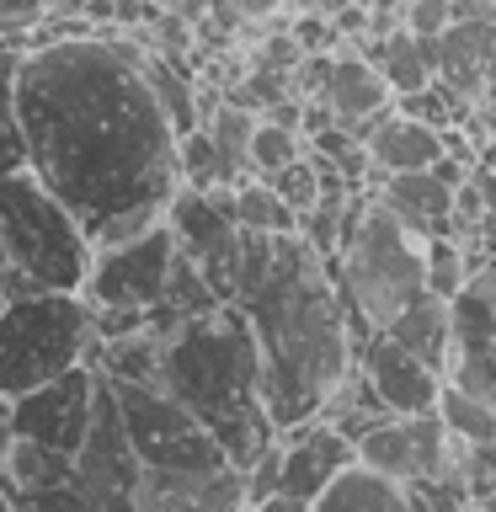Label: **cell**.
Here are the masks:
<instances>
[{
    "label": "cell",
    "instance_id": "obj_40",
    "mask_svg": "<svg viewBox=\"0 0 496 512\" xmlns=\"http://www.w3.org/2000/svg\"><path fill=\"white\" fill-rule=\"evenodd\" d=\"M368 11L374 16H390V22H400V6H406V0H363Z\"/></svg>",
    "mask_w": 496,
    "mask_h": 512
},
{
    "label": "cell",
    "instance_id": "obj_12",
    "mask_svg": "<svg viewBox=\"0 0 496 512\" xmlns=\"http://www.w3.org/2000/svg\"><path fill=\"white\" fill-rule=\"evenodd\" d=\"M448 320H454L448 379L496 406V256L486 267H475L470 283L448 299Z\"/></svg>",
    "mask_w": 496,
    "mask_h": 512
},
{
    "label": "cell",
    "instance_id": "obj_16",
    "mask_svg": "<svg viewBox=\"0 0 496 512\" xmlns=\"http://www.w3.org/2000/svg\"><path fill=\"white\" fill-rule=\"evenodd\" d=\"M358 368L368 374V384L379 390V400L390 406L395 416H422V411H438V395H443V374L427 368L416 352H406L395 336L374 331L368 342L358 347Z\"/></svg>",
    "mask_w": 496,
    "mask_h": 512
},
{
    "label": "cell",
    "instance_id": "obj_25",
    "mask_svg": "<svg viewBox=\"0 0 496 512\" xmlns=\"http://www.w3.org/2000/svg\"><path fill=\"white\" fill-rule=\"evenodd\" d=\"M230 214L240 230H262V235H294L299 214L278 198V187L267 176H246V182L230 187Z\"/></svg>",
    "mask_w": 496,
    "mask_h": 512
},
{
    "label": "cell",
    "instance_id": "obj_20",
    "mask_svg": "<svg viewBox=\"0 0 496 512\" xmlns=\"http://www.w3.org/2000/svg\"><path fill=\"white\" fill-rule=\"evenodd\" d=\"M315 512H411V496H406V480L352 459L347 470L315 496Z\"/></svg>",
    "mask_w": 496,
    "mask_h": 512
},
{
    "label": "cell",
    "instance_id": "obj_10",
    "mask_svg": "<svg viewBox=\"0 0 496 512\" xmlns=\"http://www.w3.org/2000/svg\"><path fill=\"white\" fill-rule=\"evenodd\" d=\"M139 475H144V464H139V454H134V443H128L118 395H112V384L102 379V390H96V411H91V427H86V443L75 448L70 480H75L86 496H96L107 512H134Z\"/></svg>",
    "mask_w": 496,
    "mask_h": 512
},
{
    "label": "cell",
    "instance_id": "obj_15",
    "mask_svg": "<svg viewBox=\"0 0 496 512\" xmlns=\"http://www.w3.org/2000/svg\"><path fill=\"white\" fill-rule=\"evenodd\" d=\"M278 438H283L278 491L299 496V502H315V496L358 459V443H352L336 422H326V416H315V422H304L294 432H278Z\"/></svg>",
    "mask_w": 496,
    "mask_h": 512
},
{
    "label": "cell",
    "instance_id": "obj_19",
    "mask_svg": "<svg viewBox=\"0 0 496 512\" xmlns=\"http://www.w3.org/2000/svg\"><path fill=\"white\" fill-rule=\"evenodd\" d=\"M326 102L336 112V123L352 128V123H363V118H374V112L390 107L395 91H390V80H384V70L368 54H336Z\"/></svg>",
    "mask_w": 496,
    "mask_h": 512
},
{
    "label": "cell",
    "instance_id": "obj_9",
    "mask_svg": "<svg viewBox=\"0 0 496 512\" xmlns=\"http://www.w3.org/2000/svg\"><path fill=\"white\" fill-rule=\"evenodd\" d=\"M166 224L176 235L198 272L214 283V294L224 304H235V262H240V224L230 214V187H176V198L166 203Z\"/></svg>",
    "mask_w": 496,
    "mask_h": 512
},
{
    "label": "cell",
    "instance_id": "obj_35",
    "mask_svg": "<svg viewBox=\"0 0 496 512\" xmlns=\"http://www.w3.org/2000/svg\"><path fill=\"white\" fill-rule=\"evenodd\" d=\"M54 6H59V0H0V38H16V32H38Z\"/></svg>",
    "mask_w": 496,
    "mask_h": 512
},
{
    "label": "cell",
    "instance_id": "obj_26",
    "mask_svg": "<svg viewBox=\"0 0 496 512\" xmlns=\"http://www.w3.org/2000/svg\"><path fill=\"white\" fill-rule=\"evenodd\" d=\"M256 123H262V112H251V107H235V102H214V112L203 118V128L214 134L219 144V155H224V166H230L235 182H246L251 176V134H256Z\"/></svg>",
    "mask_w": 496,
    "mask_h": 512
},
{
    "label": "cell",
    "instance_id": "obj_32",
    "mask_svg": "<svg viewBox=\"0 0 496 512\" xmlns=\"http://www.w3.org/2000/svg\"><path fill=\"white\" fill-rule=\"evenodd\" d=\"M272 187H278V198L294 208V214H304V208H315L320 203V171H315V155L304 150L294 166H283L278 176H267Z\"/></svg>",
    "mask_w": 496,
    "mask_h": 512
},
{
    "label": "cell",
    "instance_id": "obj_29",
    "mask_svg": "<svg viewBox=\"0 0 496 512\" xmlns=\"http://www.w3.org/2000/svg\"><path fill=\"white\" fill-rule=\"evenodd\" d=\"M470 272H475V262L459 235H427V294L454 299L470 283Z\"/></svg>",
    "mask_w": 496,
    "mask_h": 512
},
{
    "label": "cell",
    "instance_id": "obj_24",
    "mask_svg": "<svg viewBox=\"0 0 496 512\" xmlns=\"http://www.w3.org/2000/svg\"><path fill=\"white\" fill-rule=\"evenodd\" d=\"M144 80H150L160 112L171 118L176 139L192 134V128H203V112H198V86H192V75L182 64H171L166 54H144Z\"/></svg>",
    "mask_w": 496,
    "mask_h": 512
},
{
    "label": "cell",
    "instance_id": "obj_39",
    "mask_svg": "<svg viewBox=\"0 0 496 512\" xmlns=\"http://www.w3.org/2000/svg\"><path fill=\"white\" fill-rule=\"evenodd\" d=\"M480 134H491V139H496V91L480 96Z\"/></svg>",
    "mask_w": 496,
    "mask_h": 512
},
{
    "label": "cell",
    "instance_id": "obj_43",
    "mask_svg": "<svg viewBox=\"0 0 496 512\" xmlns=\"http://www.w3.org/2000/svg\"><path fill=\"white\" fill-rule=\"evenodd\" d=\"M470 512H486V507H475V502H470Z\"/></svg>",
    "mask_w": 496,
    "mask_h": 512
},
{
    "label": "cell",
    "instance_id": "obj_8",
    "mask_svg": "<svg viewBox=\"0 0 496 512\" xmlns=\"http://www.w3.org/2000/svg\"><path fill=\"white\" fill-rule=\"evenodd\" d=\"M171 262H176V235H171V224L160 219L144 235L96 251L91 278L80 294H86L91 310H144L150 315L155 304L166 299Z\"/></svg>",
    "mask_w": 496,
    "mask_h": 512
},
{
    "label": "cell",
    "instance_id": "obj_36",
    "mask_svg": "<svg viewBox=\"0 0 496 512\" xmlns=\"http://www.w3.org/2000/svg\"><path fill=\"white\" fill-rule=\"evenodd\" d=\"M251 512H315V502H299V496H288V491H272V496H262V502H251Z\"/></svg>",
    "mask_w": 496,
    "mask_h": 512
},
{
    "label": "cell",
    "instance_id": "obj_37",
    "mask_svg": "<svg viewBox=\"0 0 496 512\" xmlns=\"http://www.w3.org/2000/svg\"><path fill=\"white\" fill-rule=\"evenodd\" d=\"M11 438H16V422H11V395H0V459H6Z\"/></svg>",
    "mask_w": 496,
    "mask_h": 512
},
{
    "label": "cell",
    "instance_id": "obj_13",
    "mask_svg": "<svg viewBox=\"0 0 496 512\" xmlns=\"http://www.w3.org/2000/svg\"><path fill=\"white\" fill-rule=\"evenodd\" d=\"M96 390H102V368L96 363H80L70 374L38 384V390L16 395L11 400V422L22 438H38L48 448H64L75 454L86 443V427H91V411H96Z\"/></svg>",
    "mask_w": 496,
    "mask_h": 512
},
{
    "label": "cell",
    "instance_id": "obj_34",
    "mask_svg": "<svg viewBox=\"0 0 496 512\" xmlns=\"http://www.w3.org/2000/svg\"><path fill=\"white\" fill-rule=\"evenodd\" d=\"M448 22H454V6H448V0H406V6H400V27H406L411 38H443Z\"/></svg>",
    "mask_w": 496,
    "mask_h": 512
},
{
    "label": "cell",
    "instance_id": "obj_28",
    "mask_svg": "<svg viewBox=\"0 0 496 512\" xmlns=\"http://www.w3.org/2000/svg\"><path fill=\"white\" fill-rule=\"evenodd\" d=\"M16 48L0 54V176L27 171V134H22V107H16Z\"/></svg>",
    "mask_w": 496,
    "mask_h": 512
},
{
    "label": "cell",
    "instance_id": "obj_1",
    "mask_svg": "<svg viewBox=\"0 0 496 512\" xmlns=\"http://www.w3.org/2000/svg\"><path fill=\"white\" fill-rule=\"evenodd\" d=\"M27 171L80 219L91 246H118L166 219L182 187L176 128L144 80V48L118 32L43 38L16 59Z\"/></svg>",
    "mask_w": 496,
    "mask_h": 512
},
{
    "label": "cell",
    "instance_id": "obj_21",
    "mask_svg": "<svg viewBox=\"0 0 496 512\" xmlns=\"http://www.w3.org/2000/svg\"><path fill=\"white\" fill-rule=\"evenodd\" d=\"M384 336H395L406 352H416L427 368H438V374L448 379V358H454V320H448V299H438V294L411 299L406 310L384 326Z\"/></svg>",
    "mask_w": 496,
    "mask_h": 512
},
{
    "label": "cell",
    "instance_id": "obj_2",
    "mask_svg": "<svg viewBox=\"0 0 496 512\" xmlns=\"http://www.w3.org/2000/svg\"><path fill=\"white\" fill-rule=\"evenodd\" d=\"M240 310L262 347V390L278 432L315 422L336 390L358 374V336H352L331 256H320L299 230L278 235L272 272L251 299H240Z\"/></svg>",
    "mask_w": 496,
    "mask_h": 512
},
{
    "label": "cell",
    "instance_id": "obj_5",
    "mask_svg": "<svg viewBox=\"0 0 496 512\" xmlns=\"http://www.w3.org/2000/svg\"><path fill=\"white\" fill-rule=\"evenodd\" d=\"M336 288L347 299V320L358 347L374 331H384L390 320L406 310L411 299L427 294V235H416L400 224V214L379 192H368L358 230L342 240L336 251Z\"/></svg>",
    "mask_w": 496,
    "mask_h": 512
},
{
    "label": "cell",
    "instance_id": "obj_22",
    "mask_svg": "<svg viewBox=\"0 0 496 512\" xmlns=\"http://www.w3.org/2000/svg\"><path fill=\"white\" fill-rule=\"evenodd\" d=\"M358 43H368V48H358V54H368L379 64L395 96L422 91V86L438 80V48H432V38H411L406 27H395V32H384V38H358Z\"/></svg>",
    "mask_w": 496,
    "mask_h": 512
},
{
    "label": "cell",
    "instance_id": "obj_23",
    "mask_svg": "<svg viewBox=\"0 0 496 512\" xmlns=\"http://www.w3.org/2000/svg\"><path fill=\"white\" fill-rule=\"evenodd\" d=\"M70 470H75V454H64V448H48V443L22 438V432H16L11 448H6V459H0V486L22 502V496H32V491L64 486Z\"/></svg>",
    "mask_w": 496,
    "mask_h": 512
},
{
    "label": "cell",
    "instance_id": "obj_33",
    "mask_svg": "<svg viewBox=\"0 0 496 512\" xmlns=\"http://www.w3.org/2000/svg\"><path fill=\"white\" fill-rule=\"evenodd\" d=\"M22 512H107L96 496H86L75 486V480H64V486H48V491H32V496H22L16 502Z\"/></svg>",
    "mask_w": 496,
    "mask_h": 512
},
{
    "label": "cell",
    "instance_id": "obj_6",
    "mask_svg": "<svg viewBox=\"0 0 496 512\" xmlns=\"http://www.w3.org/2000/svg\"><path fill=\"white\" fill-rule=\"evenodd\" d=\"M102 336L86 294H16L0 310V395H27L38 384L91 363Z\"/></svg>",
    "mask_w": 496,
    "mask_h": 512
},
{
    "label": "cell",
    "instance_id": "obj_38",
    "mask_svg": "<svg viewBox=\"0 0 496 512\" xmlns=\"http://www.w3.org/2000/svg\"><path fill=\"white\" fill-rule=\"evenodd\" d=\"M230 6H235L240 16H272V11L283 6V0H230Z\"/></svg>",
    "mask_w": 496,
    "mask_h": 512
},
{
    "label": "cell",
    "instance_id": "obj_11",
    "mask_svg": "<svg viewBox=\"0 0 496 512\" xmlns=\"http://www.w3.org/2000/svg\"><path fill=\"white\" fill-rule=\"evenodd\" d=\"M358 459L395 480H422V475H448L464 464V443L448 432L438 411L422 416H384L358 438Z\"/></svg>",
    "mask_w": 496,
    "mask_h": 512
},
{
    "label": "cell",
    "instance_id": "obj_30",
    "mask_svg": "<svg viewBox=\"0 0 496 512\" xmlns=\"http://www.w3.org/2000/svg\"><path fill=\"white\" fill-rule=\"evenodd\" d=\"M304 139L299 128H283V123H272L262 118L256 123V134H251V176H278L283 166H294V160L304 155Z\"/></svg>",
    "mask_w": 496,
    "mask_h": 512
},
{
    "label": "cell",
    "instance_id": "obj_27",
    "mask_svg": "<svg viewBox=\"0 0 496 512\" xmlns=\"http://www.w3.org/2000/svg\"><path fill=\"white\" fill-rule=\"evenodd\" d=\"M438 416L448 422V432H454L464 448L496 443V406H491V400H480V395H470V390H459L454 379H443Z\"/></svg>",
    "mask_w": 496,
    "mask_h": 512
},
{
    "label": "cell",
    "instance_id": "obj_3",
    "mask_svg": "<svg viewBox=\"0 0 496 512\" xmlns=\"http://www.w3.org/2000/svg\"><path fill=\"white\" fill-rule=\"evenodd\" d=\"M160 384L214 432L235 470H251L278 443L262 390V347L240 304H219L160 336Z\"/></svg>",
    "mask_w": 496,
    "mask_h": 512
},
{
    "label": "cell",
    "instance_id": "obj_31",
    "mask_svg": "<svg viewBox=\"0 0 496 512\" xmlns=\"http://www.w3.org/2000/svg\"><path fill=\"white\" fill-rule=\"evenodd\" d=\"M411 512H470V470H448V475H422L406 480Z\"/></svg>",
    "mask_w": 496,
    "mask_h": 512
},
{
    "label": "cell",
    "instance_id": "obj_17",
    "mask_svg": "<svg viewBox=\"0 0 496 512\" xmlns=\"http://www.w3.org/2000/svg\"><path fill=\"white\" fill-rule=\"evenodd\" d=\"M438 48V80L464 102L486 96V75L496 59V16H464V22H448L443 38H432Z\"/></svg>",
    "mask_w": 496,
    "mask_h": 512
},
{
    "label": "cell",
    "instance_id": "obj_41",
    "mask_svg": "<svg viewBox=\"0 0 496 512\" xmlns=\"http://www.w3.org/2000/svg\"><path fill=\"white\" fill-rule=\"evenodd\" d=\"M6 299H11V288H6V251H0V310H6Z\"/></svg>",
    "mask_w": 496,
    "mask_h": 512
},
{
    "label": "cell",
    "instance_id": "obj_42",
    "mask_svg": "<svg viewBox=\"0 0 496 512\" xmlns=\"http://www.w3.org/2000/svg\"><path fill=\"white\" fill-rule=\"evenodd\" d=\"M0 512H22V507H16V496H11L6 486H0Z\"/></svg>",
    "mask_w": 496,
    "mask_h": 512
},
{
    "label": "cell",
    "instance_id": "obj_14",
    "mask_svg": "<svg viewBox=\"0 0 496 512\" xmlns=\"http://www.w3.org/2000/svg\"><path fill=\"white\" fill-rule=\"evenodd\" d=\"M246 502V470H144L134 491V512H235Z\"/></svg>",
    "mask_w": 496,
    "mask_h": 512
},
{
    "label": "cell",
    "instance_id": "obj_7",
    "mask_svg": "<svg viewBox=\"0 0 496 512\" xmlns=\"http://www.w3.org/2000/svg\"><path fill=\"white\" fill-rule=\"evenodd\" d=\"M107 379V374H102ZM144 470H219L230 454L160 379H107Z\"/></svg>",
    "mask_w": 496,
    "mask_h": 512
},
{
    "label": "cell",
    "instance_id": "obj_4",
    "mask_svg": "<svg viewBox=\"0 0 496 512\" xmlns=\"http://www.w3.org/2000/svg\"><path fill=\"white\" fill-rule=\"evenodd\" d=\"M0 251L6 288L16 294H80L91 278L96 246L80 219L32 171L0 176Z\"/></svg>",
    "mask_w": 496,
    "mask_h": 512
},
{
    "label": "cell",
    "instance_id": "obj_18",
    "mask_svg": "<svg viewBox=\"0 0 496 512\" xmlns=\"http://www.w3.org/2000/svg\"><path fill=\"white\" fill-rule=\"evenodd\" d=\"M384 203L400 214V224L416 235H454V187L427 171H395L374 187Z\"/></svg>",
    "mask_w": 496,
    "mask_h": 512
}]
</instances>
